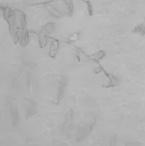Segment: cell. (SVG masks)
Instances as JSON below:
<instances>
[{"mask_svg":"<svg viewBox=\"0 0 145 146\" xmlns=\"http://www.w3.org/2000/svg\"><path fill=\"white\" fill-rule=\"evenodd\" d=\"M57 51H58V41L57 40H53L52 44H51L50 51H49V56L50 57H55Z\"/></svg>","mask_w":145,"mask_h":146,"instance_id":"obj_2","label":"cell"},{"mask_svg":"<svg viewBox=\"0 0 145 146\" xmlns=\"http://www.w3.org/2000/svg\"><path fill=\"white\" fill-rule=\"evenodd\" d=\"M104 56H105V52H104L103 50H99V51H97L96 53L89 55V58L92 59V60H94L95 62L99 63V60L104 58Z\"/></svg>","mask_w":145,"mask_h":146,"instance_id":"obj_1","label":"cell"},{"mask_svg":"<svg viewBox=\"0 0 145 146\" xmlns=\"http://www.w3.org/2000/svg\"><path fill=\"white\" fill-rule=\"evenodd\" d=\"M80 1H84V0H80Z\"/></svg>","mask_w":145,"mask_h":146,"instance_id":"obj_9","label":"cell"},{"mask_svg":"<svg viewBox=\"0 0 145 146\" xmlns=\"http://www.w3.org/2000/svg\"><path fill=\"white\" fill-rule=\"evenodd\" d=\"M133 33H135V34H140V35H142V36H144L145 35V23L144 24H139L137 27L134 28Z\"/></svg>","mask_w":145,"mask_h":146,"instance_id":"obj_5","label":"cell"},{"mask_svg":"<svg viewBox=\"0 0 145 146\" xmlns=\"http://www.w3.org/2000/svg\"><path fill=\"white\" fill-rule=\"evenodd\" d=\"M47 36L46 35H40V37H39V45H40V47L41 48H44V47L46 46V44H47Z\"/></svg>","mask_w":145,"mask_h":146,"instance_id":"obj_7","label":"cell"},{"mask_svg":"<svg viewBox=\"0 0 145 146\" xmlns=\"http://www.w3.org/2000/svg\"><path fill=\"white\" fill-rule=\"evenodd\" d=\"M85 4H86V7H87L88 15H89L90 17H92V15H94V8H93L92 2L90 1V0H86V1H85Z\"/></svg>","mask_w":145,"mask_h":146,"instance_id":"obj_6","label":"cell"},{"mask_svg":"<svg viewBox=\"0 0 145 146\" xmlns=\"http://www.w3.org/2000/svg\"><path fill=\"white\" fill-rule=\"evenodd\" d=\"M53 31H54V24H52V23H48V24H46L42 28V34L43 35L51 34Z\"/></svg>","mask_w":145,"mask_h":146,"instance_id":"obj_3","label":"cell"},{"mask_svg":"<svg viewBox=\"0 0 145 146\" xmlns=\"http://www.w3.org/2000/svg\"><path fill=\"white\" fill-rule=\"evenodd\" d=\"M144 23H145V17H144Z\"/></svg>","mask_w":145,"mask_h":146,"instance_id":"obj_8","label":"cell"},{"mask_svg":"<svg viewBox=\"0 0 145 146\" xmlns=\"http://www.w3.org/2000/svg\"><path fill=\"white\" fill-rule=\"evenodd\" d=\"M65 3V6H67V15L69 17H72V13H74V4L71 0H63Z\"/></svg>","mask_w":145,"mask_h":146,"instance_id":"obj_4","label":"cell"}]
</instances>
